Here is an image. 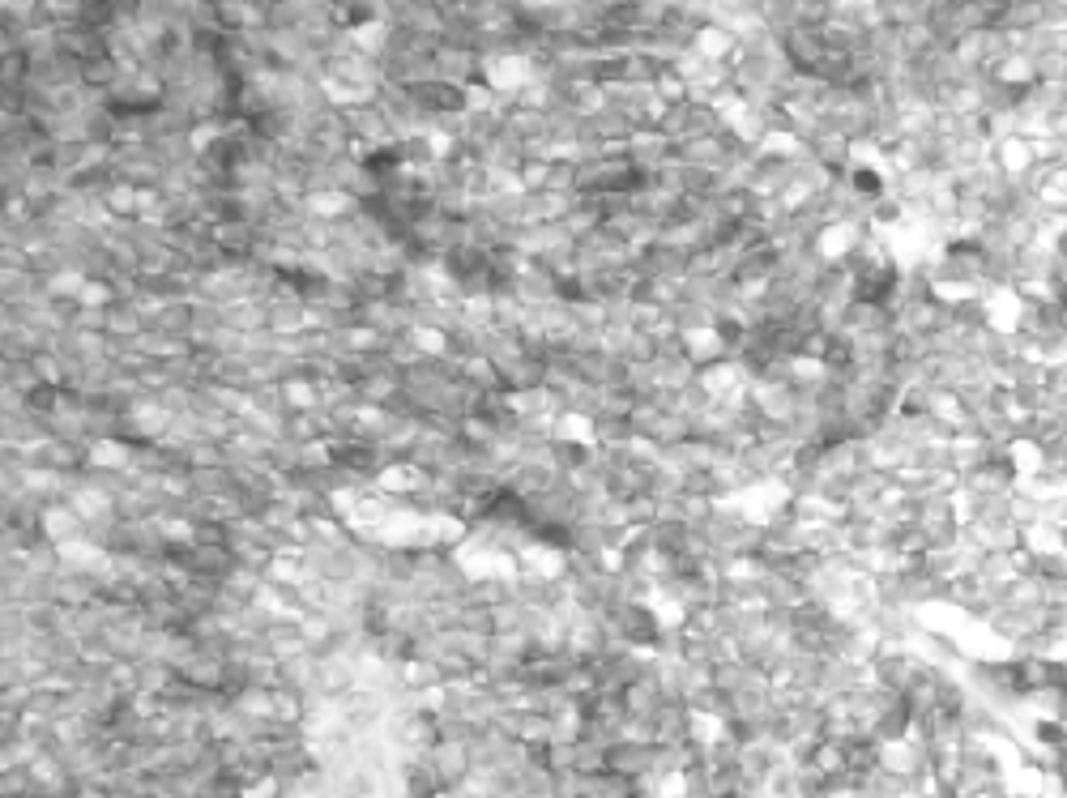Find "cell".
Returning <instances> with one entry per match:
<instances>
[{
  "label": "cell",
  "instance_id": "1",
  "mask_svg": "<svg viewBox=\"0 0 1067 798\" xmlns=\"http://www.w3.org/2000/svg\"><path fill=\"white\" fill-rule=\"evenodd\" d=\"M359 688V666L342 658V653H321L316 658V696L321 700H342Z\"/></svg>",
  "mask_w": 1067,
  "mask_h": 798
}]
</instances>
